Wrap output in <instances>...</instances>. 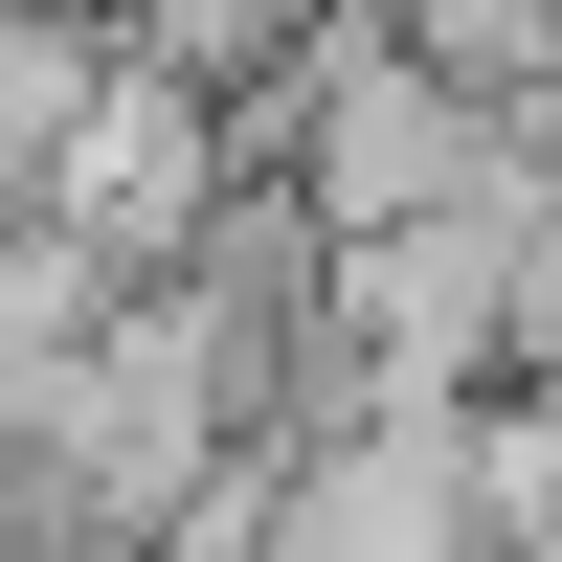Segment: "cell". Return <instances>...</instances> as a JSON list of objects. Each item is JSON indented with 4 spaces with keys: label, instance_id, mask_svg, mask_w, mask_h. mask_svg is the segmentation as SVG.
<instances>
[{
    "label": "cell",
    "instance_id": "6da1fadb",
    "mask_svg": "<svg viewBox=\"0 0 562 562\" xmlns=\"http://www.w3.org/2000/svg\"><path fill=\"white\" fill-rule=\"evenodd\" d=\"M450 540L473 562H562V383H518L473 428V495H450Z\"/></svg>",
    "mask_w": 562,
    "mask_h": 562
}]
</instances>
